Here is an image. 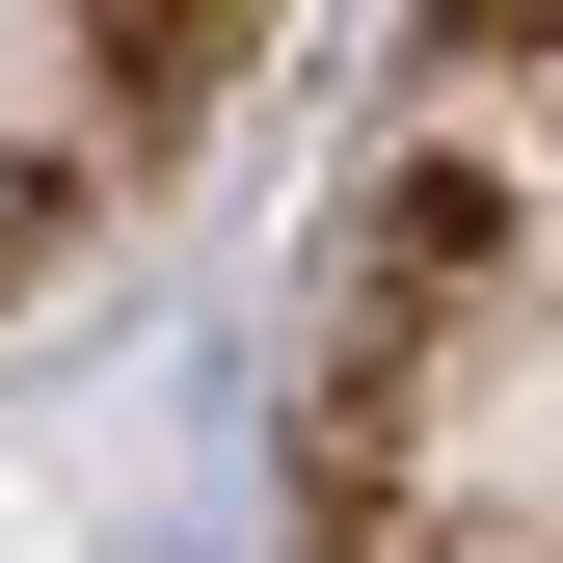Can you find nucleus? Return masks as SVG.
Returning a JSON list of instances; mask_svg holds the SVG:
<instances>
[]
</instances>
